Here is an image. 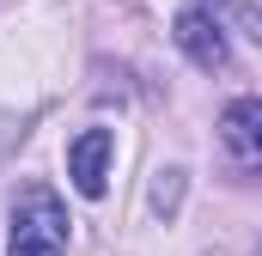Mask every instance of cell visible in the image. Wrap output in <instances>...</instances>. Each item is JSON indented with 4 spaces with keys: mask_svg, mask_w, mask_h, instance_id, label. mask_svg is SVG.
<instances>
[{
    "mask_svg": "<svg viewBox=\"0 0 262 256\" xmlns=\"http://www.w3.org/2000/svg\"><path fill=\"white\" fill-rule=\"evenodd\" d=\"M220 140H226V153H232L238 165H256V153H262V104L256 98H232V104H226Z\"/></svg>",
    "mask_w": 262,
    "mask_h": 256,
    "instance_id": "obj_4",
    "label": "cell"
},
{
    "mask_svg": "<svg viewBox=\"0 0 262 256\" xmlns=\"http://www.w3.org/2000/svg\"><path fill=\"white\" fill-rule=\"evenodd\" d=\"M146 201H152V214H177L183 207V171L177 165H165V171H152V189H146Z\"/></svg>",
    "mask_w": 262,
    "mask_h": 256,
    "instance_id": "obj_5",
    "label": "cell"
},
{
    "mask_svg": "<svg viewBox=\"0 0 262 256\" xmlns=\"http://www.w3.org/2000/svg\"><path fill=\"white\" fill-rule=\"evenodd\" d=\"M67 207L49 183H31L12 201V238H6V256H67Z\"/></svg>",
    "mask_w": 262,
    "mask_h": 256,
    "instance_id": "obj_1",
    "label": "cell"
},
{
    "mask_svg": "<svg viewBox=\"0 0 262 256\" xmlns=\"http://www.w3.org/2000/svg\"><path fill=\"white\" fill-rule=\"evenodd\" d=\"M110 153H116V134H110V128L73 134V146H67V177H73V189L85 195V201H98V195L110 189Z\"/></svg>",
    "mask_w": 262,
    "mask_h": 256,
    "instance_id": "obj_3",
    "label": "cell"
},
{
    "mask_svg": "<svg viewBox=\"0 0 262 256\" xmlns=\"http://www.w3.org/2000/svg\"><path fill=\"white\" fill-rule=\"evenodd\" d=\"M177 49L201 67V73H220V67L232 61V49H226V25H220V12H213V0H189L183 12H177Z\"/></svg>",
    "mask_w": 262,
    "mask_h": 256,
    "instance_id": "obj_2",
    "label": "cell"
}]
</instances>
